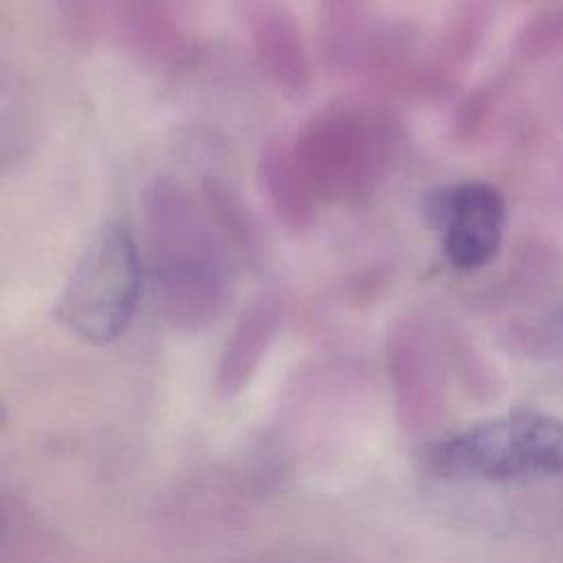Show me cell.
Returning a JSON list of instances; mask_svg holds the SVG:
<instances>
[{"label": "cell", "mask_w": 563, "mask_h": 563, "mask_svg": "<svg viewBox=\"0 0 563 563\" xmlns=\"http://www.w3.org/2000/svg\"><path fill=\"white\" fill-rule=\"evenodd\" d=\"M145 271L156 310L176 328L216 321L233 295L227 242L194 196L172 176L152 178L141 194Z\"/></svg>", "instance_id": "1"}, {"label": "cell", "mask_w": 563, "mask_h": 563, "mask_svg": "<svg viewBox=\"0 0 563 563\" xmlns=\"http://www.w3.org/2000/svg\"><path fill=\"white\" fill-rule=\"evenodd\" d=\"M418 460L451 484L563 482V418L512 409L431 440Z\"/></svg>", "instance_id": "2"}, {"label": "cell", "mask_w": 563, "mask_h": 563, "mask_svg": "<svg viewBox=\"0 0 563 563\" xmlns=\"http://www.w3.org/2000/svg\"><path fill=\"white\" fill-rule=\"evenodd\" d=\"M398 132L387 110L336 101L314 112L290 147L317 200L356 207L380 187L398 154Z\"/></svg>", "instance_id": "3"}, {"label": "cell", "mask_w": 563, "mask_h": 563, "mask_svg": "<svg viewBox=\"0 0 563 563\" xmlns=\"http://www.w3.org/2000/svg\"><path fill=\"white\" fill-rule=\"evenodd\" d=\"M141 282L143 262L132 233L108 222L75 262L55 303V319L86 343H112L136 312Z\"/></svg>", "instance_id": "4"}, {"label": "cell", "mask_w": 563, "mask_h": 563, "mask_svg": "<svg viewBox=\"0 0 563 563\" xmlns=\"http://www.w3.org/2000/svg\"><path fill=\"white\" fill-rule=\"evenodd\" d=\"M422 216L442 233L444 255L460 271L486 266L501 246L504 200L488 183L435 187L422 198Z\"/></svg>", "instance_id": "5"}, {"label": "cell", "mask_w": 563, "mask_h": 563, "mask_svg": "<svg viewBox=\"0 0 563 563\" xmlns=\"http://www.w3.org/2000/svg\"><path fill=\"white\" fill-rule=\"evenodd\" d=\"M246 31L271 84L288 97H303L312 86V64L297 18L279 4H251Z\"/></svg>", "instance_id": "6"}, {"label": "cell", "mask_w": 563, "mask_h": 563, "mask_svg": "<svg viewBox=\"0 0 563 563\" xmlns=\"http://www.w3.org/2000/svg\"><path fill=\"white\" fill-rule=\"evenodd\" d=\"M117 29L139 59L174 68L191 59L194 40L165 0H117Z\"/></svg>", "instance_id": "7"}, {"label": "cell", "mask_w": 563, "mask_h": 563, "mask_svg": "<svg viewBox=\"0 0 563 563\" xmlns=\"http://www.w3.org/2000/svg\"><path fill=\"white\" fill-rule=\"evenodd\" d=\"M279 330V301L273 292L253 297L240 312L218 363V385L231 394L251 378Z\"/></svg>", "instance_id": "8"}, {"label": "cell", "mask_w": 563, "mask_h": 563, "mask_svg": "<svg viewBox=\"0 0 563 563\" xmlns=\"http://www.w3.org/2000/svg\"><path fill=\"white\" fill-rule=\"evenodd\" d=\"M257 180L273 213L290 231H306L314 222L317 198L310 191L292 147L268 139L257 154Z\"/></svg>", "instance_id": "9"}, {"label": "cell", "mask_w": 563, "mask_h": 563, "mask_svg": "<svg viewBox=\"0 0 563 563\" xmlns=\"http://www.w3.org/2000/svg\"><path fill=\"white\" fill-rule=\"evenodd\" d=\"M202 200L224 242L251 262L260 260L262 231L242 191L229 178L213 174L202 180Z\"/></svg>", "instance_id": "10"}]
</instances>
